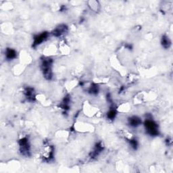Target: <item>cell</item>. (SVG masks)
I'll return each instance as SVG.
<instances>
[{
  "instance_id": "obj_3",
  "label": "cell",
  "mask_w": 173,
  "mask_h": 173,
  "mask_svg": "<svg viewBox=\"0 0 173 173\" xmlns=\"http://www.w3.org/2000/svg\"><path fill=\"white\" fill-rule=\"evenodd\" d=\"M53 156V147L51 146H46L44 147L43 152V157L47 160H50Z\"/></svg>"
},
{
  "instance_id": "obj_8",
  "label": "cell",
  "mask_w": 173,
  "mask_h": 173,
  "mask_svg": "<svg viewBox=\"0 0 173 173\" xmlns=\"http://www.w3.org/2000/svg\"><path fill=\"white\" fill-rule=\"evenodd\" d=\"M116 115V112L115 110H110L108 113V117L110 119H114Z\"/></svg>"
},
{
  "instance_id": "obj_4",
  "label": "cell",
  "mask_w": 173,
  "mask_h": 173,
  "mask_svg": "<svg viewBox=\"0 0 173 173\" xmlns=\"http://www.w3.org/2000/svg\"><path fill=\"white\" fill-rule=\"evenodd\" d=\"M47 37H48V33H41L39 35L36 36L35 37V39H34V45L37 46V45L41 44L43 41H44L47 39Z\"/></svg>"
},
{
  "instance_id": "obj_1",
  "label": "cell",
  "mask_w": 173,
  "mask_h": 173,
  "mask_svg": "<svg viewBox=\"0 0 173 173\" xmlns=\"http://www.w3.org/2000/svg\"><path fill=\"white\" fill-rule=\"evenodd\" d=\"M145 126H146V129L147 133L151 134V135L155 136L158 133L157 125L153 120H147L146 123H145Z\"/></svg>"
},
{
  "instance_id": "obj_2",
  "label": "cell",
  "mask_w": 173,
  "mask_h": 173,
  "mask_svg": "<svg viewBox=\"0 0 173 173\" xmlns=\"http://www.w3.org/2000/svg\"><path fill=\"white\" fill-rule=\"evenodd\" d=\"M20 147L23 154H29L30 146L27 138H22V139L20 141Z\"/></svg>"
},
{
  "instance_id": "obj_7",
  "label": "cell",
  "mask_w": 173,
  "mask_h": 173,
  "mask_svg": "<svg viewBox=\"0 0 173 173\" xmlns=\"http://www.w3.org/2000/svg\"><path fill=\"white\" fill-rule=\"evenodd\" d=\"M162 46H163L164 48H169L170 45V41L168 39V38L167 37H164L162 38Z\"/></svg>"
},
{
  "instance_id": "obj_6",
  "label": "cell",
  "mask_w": 173,
  "mask_h": 173,
  "mask_svg": "<svg viewBox=\"0 0 173 173\" xmlns=\"http://www.w3.org/2000/svg\"><path fill=\"white\" fill-rule=\"evenodd\" d=\"M6 57L9 60H12L16 57V51L12 50V49H7L6 52Z\"/></svg>"
},
{
  "instance_id": "obj_5",
  "label": "cell",
  "mask_w": 173,
  "mask_h": 173,
  "mask_svg": "<svg viewBox=\"0 0 173 173\" xmlns=\"http://www.w3.org/2000/svg\"><path fill=\"white\" fill-rule=\"evenodd\" d=\"M129 121L130 125H131L132 127H137V126L140 125L141 123V119L137 116L131 117V118H129Z\"/></svg>"
}]
</instances>
